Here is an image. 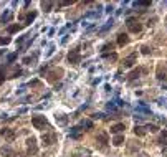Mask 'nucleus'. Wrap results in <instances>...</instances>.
I'll return each instance as SVG.
<instances>
[{
    "mask_svg": "<svg viewBox=\"0 0 167 157\" xmlns=\"http://www.w3.org/2000/svg\"><path fill=\"white\" fill-rule=\"evenodd\" d=\"M146 131H149V132H157V131H159V127H157L156 124H147V126H146Z\"/></svg>",
    "mask_w": 167,
    "mask_h": 157,
    "instance_id": "obj_22",
    "label": "nucleus"
},
{
    "mask_svg": "<svg viewBox=\"0 0 167 157\" xmlns=\"http://www.w3.org/2000/svg\"><path fill=\"white\" fill-rule=\"evenodd\" d=\"M15 58H17V53H12V55H8V56H7V61L10 63V61H13Z\"/></svg>",
    "mask_w": 167,
    "mask_h": 157,
    "instance_id": "obj_27",
    "label": "nucleus"
},
{
    "mask_svg": "<svg viewBox=\"0 0 167 157\" xmlns=\"http://www.w3.org/2000/svg\"><path fill=\"white\" fill-rule=\"evenodd\" d=\"M38 84H40V81H38V80H35V81L30 83V86H38Z\"/></svg>",
    "mask_w": 167,
    "mask_h": 157,
    "instance_id": "obj_34",
    "label": "nucleus"
},
{
    "mask_svg": "<svg viewBox=\"0 0 167 157\" xmlns=\"http://www.w3.org/2000/svg\"><path fill=\"white\" fill-rule=\"evenodd\" d=\"M0 154L3 157H13L15 156V152L12 151L10 147H2V149H0Z\"/></svg>",
    "mask_w": 167,
    "mask_h": 157,
    "instance_id": "obj_15",
    "label": "nucleus"
},
{
    "mask_svg": "<svg viewBox=\"0 0 167 157\" xmlns=\"http://www.w3.org/2000/svg\"><path fill=\"white\" fill-rule=\"evenodd\" d=\"M55 141H56V134H50V132H48V134H43V137H41V144L46 146V147L51 146Z\"/></svg>",
    "mask_w": 167,
    "mask_h": 157,
    "instance_id": "obj_6",
    "label": "nucleus"
},
{
    "mask_svg": "<svg viewBox=\"0 0 167 157\" xmlns=\"http://www.w3.org/2000/svg\"><path fill=\"white\" fill-rule=\"evenodd\" d=\"M93 117H94V119H101V117H104V114L98 112V114H93Z\"/></svg>",
    "mask_w": 167,
    "mask_h": 157,
    "instance_id": "obj_33",
    "label": "nucleus"
},
{
    "mask_svg": "<svg viewBox=\"0 0 167 157\" xmlns=\"http://www.w3.org/2000/svg\"><path fill=\"white\" fill-rule=\"evenodd\" d=\"M31 124H33V127L35 129H38V131H41V129H45V127H48V121H46L45 116H33L31 117Z\"/></svg>",
    "mask_w": 167,
    "mask_h": 157,
    "instance_id": "obj_1",
    "label": "nucleus"
},
{
    "mask_svg": "<svg viewBox=\"0 0 167 157\" xmlns=\"http://www.w3.org/2000/svg\"><path fill=\"white\" fill-rule=\"evenodd\" d=\"M23 63H25V65H30V61H31V56H25V58H23Z\"/></svg>",
    "mask_w": 167,
    "mask_h": 157,
    "instance_id": "obj_29",
    "label": "nucleus"
},
{
    "mask_svg": "<svg viewBox=\"0 0 167 157\" xmlns=\"http://www.w3.org/2000/svg\"><path fill=\"white\" fill-rule=\"evenodd\" d=\"M81 126L86 127V129H93V121H89V119H86V121L81 122Z\"/></svg>",
    "mask_w": 167,
    "mask_h": 157,
    "instance_id": "obj_24",
    "label": "nucleus"
},
{
    "mask_svg": "<svg viewBox=\"0 0 167 157\" xmlns=\"http://www.w3.org/2000/svg\"><path fill=\"white\" fill-rule=\"evenodd\" d=\"M71 3H73V2H70V0H66V2H61L60 5L63 7V5H71Z\"/></svg>",
    "mask_w": 167,
    "mask_h": 157,
    "instance_id": "obj_35",
    "label": "nucleus"
},
{
    "mask_svg": "<svg viewBox=\"0 0 167 157\" xmlns=\"http://www.w3.org/2000/svg\"><path fill=\"white\" fill-rule=\"evenodd\" d=\"M5 81V75H3V70H0V83Z\"/></svg>",
    "mask_w": 167,
    "mask_h": 157,
    "instance_id": "obj_30",
    "label": "nucleus"
},
{
    "mask_svg": "<svg viewBox=\"0 0 167 157\" xmlns=\"http://www.w3.org/2000/svg\"><path fill=\"white\" fill-rule=\"evenodd\" d=\"M108 109H109V111H116V106H114L112 103H109V104H108Z\"/></svg>",
    "mask_w": 167,
    "mask_h": 157,
    "instance_id": "obj_31",
    "label": "nucleus"
},
{
    "mask_svg": "<svg viewBox=\"0 0 167 157\" xmlns=\"http://www.w3.org/2000/svg\"><path fill=\"white\" fill-rule=\"evenodd\" d=\"M136 60H137V53H131L127 58H124V66H126V68H131V66L136 63Z\"/></svg>",
    "mask_w": 167,
    "mask_h": 157,
    "instance_id": "obj_8",
    "label": "nucleus"
},
{
    "mask_svg": "<svg viewBox=\"0 0 167 157\" xmlns=\"http://www.w3.org/2000/svg\"><path fill=\"white\" fill-rule=\"evenodd\" d=\"M103 50H112V45L111 43H106V45L103 46Z\"/></svg>",
    "mask_w": 167,
    "mask_h": 157,
    "instance_id": "obj_32",
    "label": "nucleus"
},
{
    "mask_svg": "<svg viewBox=\"0 0 167 157\" xmlns=\"http://www.w3.org/2000/svg\"><path fill=\"white\" fill-rule=\"evenodd\" d=\"M27 152H28V156H35L36 152H38L35 137H28V139H27Z\"/></svg>",
    "mask_w": 167,
    "mask_h": 157,
    "instance_id": "obj_3",
    "label": "nucleus"
},
{
    "mask_svg": "<svg viewBox=\"0 0 167 157\" xmlns=\"http://www.w3.org/2000/svg\"><path fill=\"white\" fill-rule=\"evenodd\" d=\"M41 7H43V10H45V12H50L51 7H53V2H43Z\"/></svg>",
    "mask_w": 167,
    "mask_h": 157,
    "instance_id": "obj_21",
    "label": "nucleus"
},
{
    "mask_svg": "<svg viewBox=\"0 0 167 157\" xmlns=\"http://www.w3.org/2000/svg\"><path fill=\"white\" fill-rule=\"evenodd\" d=\"M127 28H129V31H132V33H137V31H141V25H139V22L136 20V18H127Z\"/></svg>",
    "mask_w": 167,
    "mask_h": 157,
    "instance_id": "obj_4",
    "label": "nucleus"
},
{
    "mask_svg": "<svg viewBox=\"0 0 167 157\" xmlns=\"http://www.w3.org/2000/svg\"><path fill=\"white\" fill-rule=\"evenodd\" d=\"M162 154H164V156H167V147H164V151H162Z\"/></svg>",
    "mask_w": 167,
    "mask_h": 157,
    "instance_id": "obj_36",
    "label": "nucleus"
},
{
    "mask_svg": "<svg viewBox=\"0 0 167 157\" xmlns=\"http://www.w3.org/2000/svg\"><path fill=\"white\" fill-rule=\"evenodd\" d=\"M112 144H114L116 147L122 146V144H124V136H122V134H117V136H114V139H112Z\"/></svg>",
    "mask_w": 167,
    "mask_h": 157,
    "instance_id": "obj_16",
    "label": "nucleus"
},
{
    "mask_svg": "<svg viewBox=\"0 0 167 157\" xmlns=\"http://www.w3.org/2000/svg\"><path fill=\"white\" fill-rule=\"evenodd\" d=\"M55 119H56V122H58V124H61V126H65L66 122H68V116H66V114H63V112H56Z\"/></svg>",
    "mask_w": 167,
    "mask_h": 157,
    "instance_id": "obj_9",
    "label": "nucleus"
},
{
    "mask_svg": "<svg viewBox=\"0 0 167 157\" xmlns=\"http://www.w3.org/2000/svg\"><path fill=\"white\" fill-rule=\"evenodd\" d=\"M81 136H83V132H81V127H73L70 132V137L71 139H81Z\"/></svg>",
    "mask_w": 167,
    "mask_h": 157,
    "instance_id": "obj_11",
    "label": "nucleus"
},
{
    "mask_svg": "<svg viewBox=\"0 0 167 157\" xmlns=\"http://www.w3.org/2000/svg\"><path fill=\"white\" fill-rule=\"evenodd\" d=\"M68 61H70L71 65H80L81 63V53L78 48H75V50H71L68 53Z\"/></svg>",
    "mask_w": 167,
    "mask_h": 157,
    "instance_id": "obj_2",
    "label": "nucleus"
},
{
    "mask_svg": "<svg viewBox=\"0 0 167 157\" xmlns=\"http://www.w3.org/2000/svg\"><path fill=\"white\" fill-rule=\"evenodd\" d=\"M10 41V36H0V45H8Z\"/></svg>",
    "mask_w": 167,
    "mask_h": 157,
    "instance_id": "obj_25",
    "label": "nucleus"
},
{
    "mask_svg": "<svg viewBox=\"0 0 167 157\" xmlns=\"http://www.w3.org/2000/svg\"><path fill=\"white\" fill-rule=\"evenodd\" d=\"M0 134L5 137L8 142H12L13 139H15V132H13V129H10V127H3V129H0Z\"/></svg>",
    "mask_w": 167,
    "mask_h": 157,
    "instance_id": "obj_5",
    "label": "nucleus"
},
{
    "mask_svg": "<svg viewBox=\"0 0 167 157\" xmlns=\"http://www.w3.org/2000/svg\"><path fill=\"white\" fill-rule=\"evenodd\" d=\"M111 27H112V18H111V20H108V22H106V25H104V27H103V28H101V33H104V31H108V30H109V28H111Z\"/></svg>",
    "mask_w": 167,
    "mask_h": 157,
    "instance_id": "obj_23",
    "label": "nucleus"
},
{
    "mask_svg": "<svg viewBox=\"0 0 167 157\" xmlns=\"http://www.w3.org/2000/svg\"><path fill=\"white\" fill-rule=\"evenodd\" d=\"M124 129H126V127H124V122H117V124L111 126V132H112V134H119V132H122Z\"/></svg>",
    "mask_w": 167,
    "mask_h": 157,
    "instance_id": "obj_12",
    "label": "nucleus"
},
{
    "mask_svg": "<svg viewBox=\"0 0 167 157\" xmlns=\"http://www.w3.org/2000/svg\"><path fill=\"white\" fill-rule=\"evenodd\" d=\"M134 134L139 137H142L144 134H146V127H142V126H136L134 127Z\"/></svg>",
    "mask_w": 167,
    "mask_h": 157,
    "instance_id": "obj_17",
    "label": "nucleus"
},
{
    "mask_svg": "<svg viewBox=\"0 0 167 157\" xmlns=\"http://www.w3.org/2000/svg\"><path fill=\"white\" fill-rule=\"evenodd\" d=\"M139 75H141V70H134L127 75V78H129V80H136V78H139Z\"/></svg>",
    "mask_w": 167,
    "mask_h": 157,
    "instance_id": "obj_19",
    "label": "nucleus"
},
{
    "mask_svg": "<svg viewBox=\"0 0 167 157\" xmlns=\"http://www.w3.org/2000/svg\"><path fill=\"white\" fill-rule=\"evenodd\" d=\"M20 28H22V27L18 25V23H15V25H10V27H8V28H7V31H8V33H15V31H18Z\"/></svg>",
    "mask_w": 167,
    "mask_h": 157,
    "instance_id": "obj_20",
    "label": "nucleus"
},
{
    "mask_svg": "<svg viewBox=\"0 0 167 157\" xmlns=\"http://www.w3.org/2000/svg\"><path fill=\"white\" fill-rule=\"evenodd\" d=\"M12 18H13V13H12L10 10H7V12H3V15L0 17V22H2V23H8Z\"/></svg>",
    "mask_w": 167,
    "mask_h": 157,
    "instance_id": "obj_13",
    "label": "nucleus"
},
{
    "mask_svg": "<svg viewBox=\"0 0 167 157\" xmlns=\"http://www.w3.org/2000/svg\"><path fill=\"white\" fill-rule=\"evenodd\" d=\"M35 17H36L35 12H30V13H28V15H27L25 18H23V22H25V23H31V22L35 20Z\"/></svg>",
    "mask_w": 167,
    "mask_h": 157,
    "instance_id": "obj_18",
    "label": "nucleus"
},
{
    "mask_svg": "<svg viewBox=\"0 0 167 157\" xmlns=\"http://www.w3.org/2000/svg\"><path fill=\"white\" fill-rule=\"evenodd\" d=\"M137 157H142V156H137Z\"/></svg>",
    "mask_w": 167,
    "mask_h": 157,
    "instance_id": "obj_37",
    "label": "nucleus"
},
{
    "mask_svg": "<svg viewBox=\"0 0 167 157\" xmlns=\"http://www.w3.org/2000/svg\"><path fill=\"white\" fill-rule=\"evenodd\" d=\"M96 141L99 142V144H103V146H106L108 142H109V137H108L106 132H99V134H98V137H96Z\"/></svg>",
    "mask_w": 167,
    "mask_h": 157,
    "instance_id": "obj_10",
    "label": "nucleus"
},
{
    "mask_svg": "<svg viewBox=\"0 0 167 157\" xmlns=\"http://www.w3.org/2000/svg\"><path fill=\"white\" fill-rule=\"evenodd\" d=\"M61 75H63V70H53V71H50V75H48V81L50 83H55L56 80H60L61 78Z\"/></svg>",
    "mask_w": 167,
    "mask_h": 157,
    "instance_id": "obj_7",
    "label": "nucleus"
},
{
    "mask_svg": "<svg viewBox=\"0 0 167 157\" xmlns=\"http://www.w3.org/2000/svg\"><path fill=\"white\" fill-rule=\"evenodd\" d=\"M136 5H141V7H149V5H151V2H149V0H142V2H137Z\"/></svg>",
    "mask_w": 167,
    "mask_h": 157,
    "instance_id": "obj_26",
    "label": "nucleus"
},
{
    "mask_svg": "<svg viewBox=\"0 0 167 157\" xmlns=\"http://www.w3.org/2000/svg\"><path fill=\"white\" fill-rule=\"evenodd\" d=\"M127 41H129V38H127L126 33H119V35H117V45H119V46L127 45Z\"/></svg>",
    "mask_w": 167,
    "mask_h": 157,
    "instance_id": "obj_14",
    "label": "nucleus"
},
{
    "mask_svg": "<svg viewBox=\"0 0 167 157\" xmlns=\"http://www.w3.org/2000/svg\"><path fill=\"white\" fill-rule=\"evenodd\" d=\"M141 50H142V53H144V55H149V53H151V48H149V46H142Z\"/></svg>",
    "mask_w": 167,
    "mask_h": 157,
    "instance_id": "obj_28",
    "label": "nucleus"
}]
</instances>
